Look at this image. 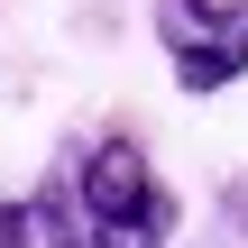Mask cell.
<instances>
[{
  "mask_svg": "<svg viewBox=\"0 0 248 248\" xmlns=\"http://www.w3.org/2000/svg\"><path fill=\"white\" fill-rule=\"evenodd\" d=\"M156 46L193 101L230 92L248 74V0H156Z\"/></svg>",
  "mask_w": 248,
  "mask_h": 248,
  "instance_id": "7a4b0ae2",
  "label": "cell"
},
{
  "mask_svg": "<svg viewBox=\"0 0 248 248\" xmlns=\"http://www.w3.org/2000/svg\"><path fill=\"white\" fill-rule=\"evenodd\" d=\"M74 193H83L92 248H166L175 239V193L156 184L138 138H92V156L74 166Z\"/></svg>",
  "mask_w": 248,
  "mask_h": 248,
  "instance_id": "6da1fadb",
  "label": "cell"
},
{
  "mask_svg": "<svg viewBox=\"0 0 248 248\" xmlns=\"http://www.w3.org/2000/svg\"><path fill=\"white\" fill-rule=\"evenodd\" d=\"M0 248H46V212H37V193H28V202H0Z\"/></svg>",
  "mask_w": 248,
  "mask_h": 248,
  "instance_id": "3957f363",
  "label": "cell"
}]
</instances>
